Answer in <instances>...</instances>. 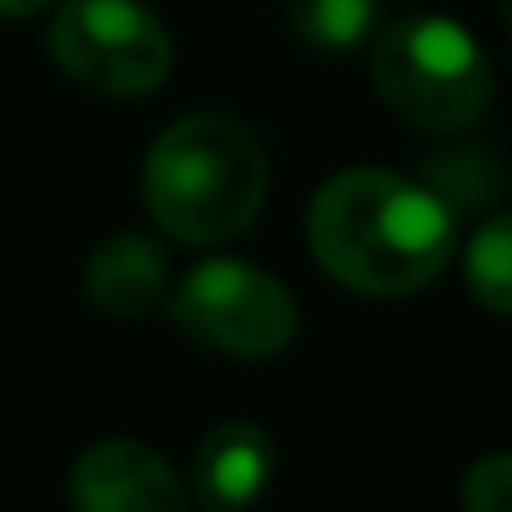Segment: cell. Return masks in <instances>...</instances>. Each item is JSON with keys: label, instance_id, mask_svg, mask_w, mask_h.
<instances>
[{"label": "cell", "instance_id": "2", "mask_svg": "<svg viewBox=\"0 0 512 512\" xmlns=\"http://www.w3.org/2000/svg\"><path fill=\"white\" fill-rule=\"evenodd\" d=\"M146 211L161 231L191 246L241 236L267 201V151L251 126L221 111L171 121L141 171Z\"/></svg>", "mask_w": 512, "mask_h": 512}, {"label": "cell", "instance_id": "1", "mask_svg": "<svg viewBox=\"0 0 512 512\" xmlns=\"http://www.w3.org/2000/svg\"><path fill=\"white\" fill-rule=\"evenodd\" d=\"M307 241L332 282L362 297H407L447 267L457 211L427 181L357 166L312 196Z\"/></svg>", "mask_w": 512, "mask_h": 512}, {"label": "cell", "instance_id": "6", "mask_svg": "<svg viewBox=\"0 0 512 512\" xmlns=\"http://www.w3.org/2000/svg\"><path fill=\"white\" fill-rule=\"evenodd\" d=\"M71 502L86 512H181L186 487L161 452L131 437H106L71 462Z\"/></svg>", "mask_w": 512, "mask_h": 512}, {"label": "cell", "instance_id": "5", "mask_svg": "<svg viewBox=\"0 0 512 512\" xmlns=\"http://www.w3.org/2000/svg\"><path fill=\"white\" fill-rule=\"evenodd\" d=\"M46 46L96 96H151L171 76V36L136 0H66Z\"/></svg>", "mask_w": 512, "mask_h": 512}, {"label": "cell", "instance_id": "10", "mask_svg": "<svg viewBox=\"0 0 512 512\" xmlns=\"http://www.w3.org/2000/svg\"><path fill=\"white\" fill-rule=\"evenodd\" d=\"M287 21L317 51H352L377 26V0H287Z\"/></svg>", "mask_w": 512, "mask_h": 512}, {"label": "cell", "instance_id": "12", "mask_svg": "<svg viewBox=\"0 0 512 512\" xmlns=\"http://www.w3.org/2000/svg\"><path fill=\"white\" fill-rule=\"evenodd\" d=\"M462 502L472 512H512V452H492L467 467Z\"/></svg>", "mask_w": 512, "mask_h": 512}, {"label": "cell", "instance_id": "8", "mask_svg": "<svg viewBox=\"0 0 512 512\" xmlns=\"http://www.w3.org/2000/svg\"><path fill=\"white\" fill-rule=\"evenodd\" d=\"M86 297L106 317H146L166 297V251L146 231H111L86 256Z\"/></svg>", "mask_w": 512, "mask_h": 512}, {"label": "cell", "instance_id": "14", "mask_svg": "<svg viewBox=\"0 0 512 512\" xmlns=\"http://www.w3.org/2000/svg\"><path fill=\"white\" fill-rule=\"evenodd\" d=\"M502 16H507V31H512V0H507V6H502Z\"/></svg>", "mask_w": 512, "mask_h": 512}, {"label": "cell", "instance_id": "4", "mask_svg": "<svg viewBox=\"0 0 512 512\" xmlns=\"http://www.w3.org/2000/svg\"><path fill=\"white\" fill-rule=\"evenodd\" d=\"M171 322L191 342H201L221 357L267 362L292 347L297 302L256 262L216 256V262H201L196 272H186V282L171 292Z\"/></svg>", "mask_w": 512, "mask_h": 512}, {"label": "cell", "instance_id": "11", "mask_svg": "<svg viewBox=\"0 0 512 512\" xmlns=\"http://www.w3.org/2000/svg\"><path fill=\"white\" fill-rule=\"evenodd\" d=\"M427 186L452 211H467V206H482L502 191V166L482 146H452V151L427 161Z\"/></svg>", "mask_w": 512, "mask_h": 512}, {"label": "cell", "instance_id": "13", "mask_svg": "<svg viewBox=\"0 0 512 512\" xmlns=\"http://www.w3.org/2000/svg\"><path fill=\"white\" fill-rule=\"evenodd\" d=\"M51 6V0H0V16H11V21H26V16H41Z\"/></svg>", "mask_w": 512, "mask_h": 512}, {"label": "cell", "instance_id": "9", "mask_svg": "<svg viewBox=\"0 0 512 512\" xmlns=\"http://www.w3.org/2000/svg\"><path fill=\"white\" fill-rule=\"evenodd\" d=\"M462 272H467V292L487 312L512 317V211H502L472 231Z\"/></svg>", "mask_w": 512, "mask_h": 512}, {"label": "cell", "instance_id": "7", "mask_svg": "<svg viewBox=\"0 0 512 512\" xmlns=\"http://www.w3.org/2000/svg\"><path fill=\"white\" fill-rule=\"evenodd\" d=\"M272 467H277V442L262 422H246V417L216 422L196 442V462H191L196 497L216 512L246 507L267 492Z\"/></svg>", "mask_w": 512, "mask_h": 512}, {"label": "cell", "instance_id": "3", "mask_svg": "<svg viewBox=\"0 0 512 512\" xmlns=\"http://www.w3.org/2000/svg\"><path fill=\"white\" fill-rule=\"evenodd\" d=\"M377 96L417 131H462L492 101V66L482 46L442 16H412L372 46Z\"/></svg>", "mask_w": 512, "mask_h": 512}]
</instances>
